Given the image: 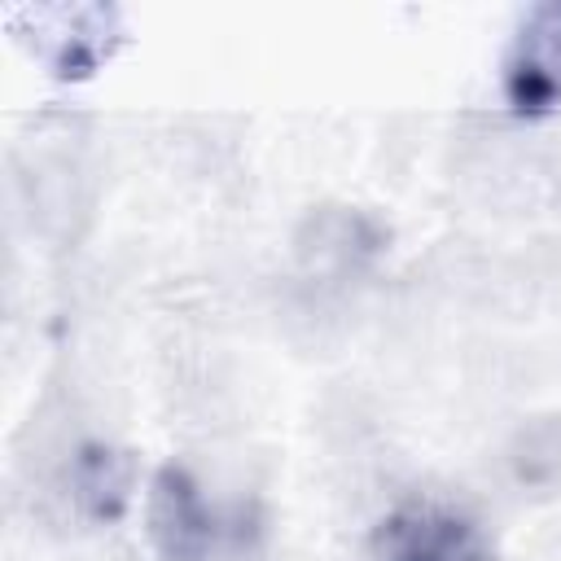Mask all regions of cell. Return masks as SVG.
I'll use <instances>...</instances> for the list:
<instances>
[{
  "instance_id": "obj_1",
  "label": "cell",
  "mask_w": 561,
  "mask_h": 561,
  "mask_svg": "<svg viewBox=\"0 0 561 561\" xmlns=\"http://www.w3.org/2000/svg\"><path fill=\"white\" fill-rule=\"evenodd\" d=\"M145 530L162 561H219L232 543V526L202 495L184 465H162L149 482Z\"/></svg>"
},
{
  "instance_id": "obj_2",
  "label": "cell",
  "mask_w": 561,
  "mask_h": 561,
  "mask_svg": "<svg viewBox=\"0 0 561 561\" xmlns=\"http://www.w3.org/2000/svg\"><path fill=\"white\" fill-rule=\"evenodd\" d=\"M373 561H500V552L469 513L412 500L377 522Z\"/></svg>"
},
{
  "instance_id": "obj_3",
  "label": "cell",
  "mask_w": 561,
  "mask_h": 561,
  "mask_svg": "<svg viewBox=\"0 0 561 561\" xmlns=\"http://www.w3.org/2000/svg\"><path fill=\"white\" fill-rule=\"evenodd\" d=\"M504 101L513 114H548L561 105V0L535 4L504 57Z\"/></svg>"
},
{
  "instance_id": "obj_4",
  "label": "cell",
  "mask_w": 561,
  "mask_h": 561,
  "mask_svg": "<svg viewBox=\"0 0 561 561\" xmlns=\"http://www.w3.org/2000/svg\"><path fill=\"white\" fill-rule=\"evenodd\" d=\"M61 31H48L35 22L39 35H53V48L44 53L53 75L61 79H83L92 75L118 44V13L114 9H53Z\"/></svg>"
},
{
  "instance_id": "obj_5",
  "label": "cell",
  "mask_w": 561,
  "mask_h": 561,
  "mask_svg": "<svg viewBox=\"0 0 561 561\" xmlns=\"http://www.w3.org/2000/svg\"><path fill=\"white\" fill-rule=\"evenodd\" d=\"M131 482H136V465L105 447V443H88L79 447L75 465H70V491L75 504L92 517V522H114L123 517L127 500H131Z\"/></svg>"
},
{
  "instance_id": "obj_6",
  "label": "cell",
  "mask_w": 561,
  "mask_h": 561,
  "mask_svg": "<svg viewBox=\"0 0 561 561\" xmlns=\"http://www.w3.org/2000/svg\"><path fill=\"white\" fill-rule=\"evenodd\" d=\"M504 465H508V478L526 495H539V500L561 495V408L543 412V416H530L513 434V443L504 451Z\"/></svg>"
}]
</instances>
